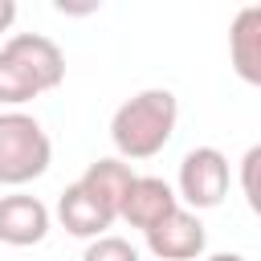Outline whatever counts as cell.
Instances as JSON below:
<instances>
[{"instance_id": "cell-3", "label": "cell", "mask_w": 261, "mask_h": 261, "mask_svg": "<svg viewBox=\"0 0 261 261\" xmlns=\"http://www.w3.org/2000/svg\"><path fill=\"white\" fill-rule=\"evenodd\" d=\"M53 163L45 126L24 110H0V188H24Z\"/></svg>"}, {"instance_id": "cell-2", "label": "cell", "mask_w": 261, "mask_h": 261, "mask_svg": "<svg viewBox=\"0 0 261 261\" xmlns=\"http://www.w3.org/2000/svg\"><path fill=\"white\" fill-rule=\"evenodd\" d=\"M175 122H179V102L171 90L163 86H151V90H139L130 94L114 118H110V143L122 159H151L159 155L171 135H175Z\"/></svg>"}, {"instance_id": "cell-4", "label": "cell", "mask_w": 261, "mask_h": 261, "mask_svg": "<svg viewBox=\"0 0 261 261\" xmlns=\"http://www.w3.org/2000/svg\"><path fill=\"white\" fill-rule=\"evenodd\" d=\"M228 196V159L216 147H192L179 159V179H175V200L188 204V212L216 208Z\"/></svg>"}, {"instance_id": "cell-10", "label": "cell", "mask_w": 261, "mask_h": 261, "mask_svg": "<svg viewBox=\"0 0 261 261\" xmlns=\"http://www.w3.org/2000/svg\"><path fill=\"white\" fill-rule=\"evenodd\" d=\"M130 179H135L130 163H122V159H94V163L86 167V175L77 179V188H82L90 200H98V204L118 220V208H122V196H126Z\"/></svg>"}, {"instance_id": "cell-8", "label": "cell", "mask_w": 261, "mask_h": 261, "mask_svg": "<svg viewBox=\"0 0 261 261\" xmlns=\"http://www.w3.org/2000/svg\"><path fill=\"white\" fill-rule=\"evenodd\" d=\"M228 61L237 69L241 82L249 86H261V8L249 4L232 16V29H228Z\"/></svg>"}, {"instance_id": "cell-1", "label": "cell", "mask_w": 261, "mask_h": 261, "mask_svg": "<svg viewBox=\"0 0 261 261\" xmlns=\"http://www.w3.org/2000/svg\"><path fill=\"white\" fill-rule=\"evenodd\" d=\"M65 82V53L45 33H12L0 49V106H24Z\"/></svg>"}, {"instance_id": "cell-12", "label": "cell", "mask_w": 261, "mask_h": 261, "mask_svg": "<svg viewBox=\"0 0 261 261\" xmlns=\"http://www.w3.org/2000/svg\"><path fill=\"white\" fill-rule=\"evenodd\" d=\"M257 163H261V147H249V151H245V159H241V188H245L249 208H257V204H261V200H257Z\"/></svg>"}, {"instance_id": "cell-6", "label": "cell", "mask_w": 261, "mask_h": 261, "mask_svg": "<svg viewBox=\"0 0 261 261\" xmlns=\"http://www.w3.org/2000/svg\"><path fill=\"white\" fill-rule=\"evenodd\" d=\"M49 237V208L29 196V192H12L0 196V241L12 249H29L41 245Z\"/></svg>"}, {"instance_id": "cell-11", "label": "cell", "mask_w": 261, "mask_h": 261, "mask_svg": "<svg viewBox=\"0 0 261 261\" xmlns=\"http://www.w3.org/2000/svg\"><path fill=\"white\" fill-rule=\"evenodd\" d=\"M82 261H139V249H135L126 237H114V232H106V237H94V241H86V253H82Z\"/></svg>"}, {"instance_id": "cell-13", "label": "cell", "mask_w": 261, "mask_h": 261, "mask_svg": "<svg viewBox=\"0 0 261 261\" xmlns=\"http://www.w3.org/2000/svg\"><path fill=\"white\" fill-rule=\"evenodd\" d=\"M16 20V0H0V33H8Z\"/></svg>"}, {"instance_id": "cell-7", "label": "cell", "mask_w": 261, "mask_h": 261, "mask_svg": "<svg viewBox=\"0 0 261 261\" xmlns=\"http://www.w3.org/2000/svg\"><path fill=\"white\" fill-rule=\"evenodd\" d=\"M179 208V200H175V188L167 184V179H159V175H135L130 179V188H126V196H122V208H118V216L130 224V228H155L167 212H175Z\"/></svg>"}, {"instance_id": "cell-9", "label": "cell", "mask_w": 261, "mask_h": 261, "mask_svg": "<svg viewBox=\"0 0 261 261\" xmlns=\"http://www.w3.org/2000/svg\"><path fill=\"white\" fill-rule=\"evenodd\" d=\"M57 220H61V228H65L69 237H77V241L106 237V228L114 224V216H110L98 200H90L77 184H69V188L57 196Z\"/></svg>"}, {"instance_id": "cell-5", "label": "cell", "mask_w": 261, "mask_h": 261, "mask_svg": "<svg viewBox=\"0 0 261 261\" xmlns=\"http://www.w3.org/2000/svg\"><path fill=\"white\" fill-rule=\"evenodd\" d=\"M147 237V249L159 257V261H196L204 257V245H208V232H204V220L188 208H175L167 212L155 228L143 232Z\"/></svg>"}]
</instances>
